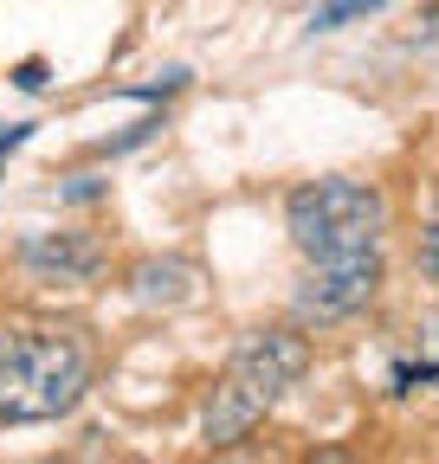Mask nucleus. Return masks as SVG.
Segmentation results:
<instances>
[{"mask_svg": "<svg viewBox=\"0 0 439 464\" xmlns=\"http://www.w3.org/2000/svg\"><path fill=\"white\" fill-rule=\"evenodd\" d=\"M91 387V355L78 335L26 329L0 342V420L7 426H39L59 420Z\"/></svg>", "mask_w": 439, "mask_h": 464, "instance_id": "obj_1", "label": "nucleus"}, {"mask_svg": "<svg viewBox=\"0 0 439 464\" xmlns=\"http://www.w3.org/2000/svg\"><path fill=\"white\" fill-rule=\"evenodd\" d=\"M26 136H33V123H0V161H7V155H14Z\"/></svg>", "mask_w": 439, "mask_h": 464, "instance_id": "obj_10", "label": "nucleus"}, {"mask_svg": "<svg viewBox=\"0 0 439 464\" xmlns=\"http://www.w3.org/2000/svg\"><path fill=\"white\" fill-rule=\"evenodd\" d=\"M420 7H426V20H433V26H439V0H420Z\"/></svg>", "mask_w": 439, "mask_h": 464, "instance_id": "obj_12", "label": "nucleus"}, {"mask_svg": "<svg viewBox=\"0 0 439 464\" xmlns=\"http://www.w3.org/2000/svg\"><path fill=\"white\" fill-rule=\"evenodd\" d=\"M265 413H271V406H265V400H259L246 381H233V374H227V381L213 387L207 413H200V439H207L213 451H227V445H239V439H246V432H252Z\"/></svg>", "mask_w": 439, "mask_h": 464, "instance_id": "obj_6", "label": "nucleus"}, {"mask_svg": "<svg viewBox=\"0 0 439 464\" xmlns=\"http://www.w3.org/2000/svg\"><path fill=\"white\" fill-rule=\"evenodd\" d=\"M20 265L33 277H45V284H84V277H97L103 252H97V239H84V232H33L20 246Z\"/></svg>", "mask_w": 439, "mask_h": 464, "instance_id": "obj_5", "label": "nucleus"}, {"mask_svg": "<svg viewBox=\"0 0 439 464\" xmlns=\"http://www.w3.org/2000/svg\"><path fill=\"white\" fill-rule=\"evenodd\" d=\"M194 284H200V271L194 265H181V258H169V265H142L136 271V297L142 304H188L194 297Z\"/></svg>", "mask_w": 439, "mask_h": 464, "instance_id": "obj_7", "label": "nucleus"}, {"mask_svg": "<svg viewBox=\"0 0 439 464\" xmlns=\"http://www.w3.org/2000/svg\"><path fill=\"white\" fill-rule=\"evenodd\" d=\"M227 374L246 381L265 406H278V393L310 374V342H304L298 329H246V335L233 342Z\"/></svg>", "mask_w": 439, "mask_h": 464, "instance_id": "obj_4", "label": "nucleus"}, {"mask_svg": "<svg viewBox=\"0 0 439 464\" xmlns=\"http://www.w3.org/2000/svg\"><path fill=\"white\" fill-rule=\"evenodd\" d=\"M388 0H323V7L310 14V26L317 33H329V26H343V20H362V14H381Z\"/></svg>", "mask_w": 439, "mask_h": 464, "instance_id": "obj_8", "label": "nucleus"}, {"mask_svg": "<svg viewBox=\"0 0 439 464\" xmlns=\"http://www.w3.org/2000/svg\"><path fill=\"white\" fill-rule=\"evenodd\" d=\"M14 84H20V91H39V84H45V58H26V65H14Z\"/></svg>", "mask_w": 439, "mask_h": 464, "instance_id": "obj_9", "label": "nucleus"}, {"mask_svg": "<svg viewBox=\"0 0 439 464\" xmlns=\"http://www.w3.org/2000/svg\"><path fill=\"white\" fill-rule=\"evenodd\" d=\"M420 265H426V271H433V277H439V219H433V226H426V252H420Z\"/></svg>", "mask_w": 439, "mask_h": 464, "instance_id": "obj_11", "label": "nucleus"}, {"mask_svg": "<svg viewBox=\"0 0 439 464\" xmlns=\"http://www.w3.org/2000/svg\"><path fill=\"white\" fill-rule=\"evenodd\" d=\"M375 290H381V246L343 252V258H310V277L298 284L291 310H298V323H343L375 304Z\"/></svg>", "mask_w": 439, "mask_h": 464, "instance_id": "obj_3", "label": "nucleus"}, {"mask_svg": "<svg viewBox=\"0 0 439 464\" xmlns=\"http://www.w3.org/2000/svg\"><path fill=\"white\" fill-rule=\"evenodd\" d=\"M285 226H291V246L304 258H343V252L381 246L388 200H381L368 181H349V174H317V181L291 188Z\"/></svg>", "mask_w": 439, "mask_h": 464, "instance_id": "obj_2", "label": "nucleus"}]
</instances>
